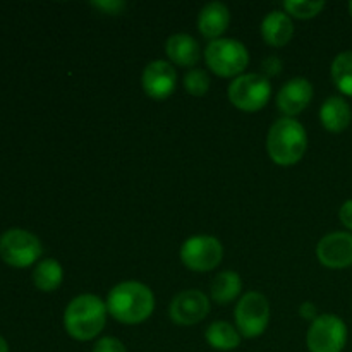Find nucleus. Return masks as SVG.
<instances>
[{
	"instance_id": "1",
	"label": "nucleus",
	"mask_w": 352,
	"mask_h": 352,
	"mask_svg": "<svg viewBox=\"0 0 352 352\" xmlns=\"http://www.w3.org/2000/svg\"><path fill=\"white\" fill-rule=\"evenodd\" d=\"M107 309L124 325H140L155 311V294L143 282L126 280L113 285L107 296Z\"/></svg>"
},
{
	"instance_id": "2",
	"label": "nucleus",
	"mask_w": 352,
	"mask_h": 352,
	"mask_svg": "<svg viewBox=\"0 0 352 352\" xmlns=\"http://www.w3.org/2000/svg\"><path fill=\"white\" fill-rule=\"evenodd\" d=\"M107 302L95 294L76 296L64 311V329L78 342L95 340L105 329Z\"/></svg>"
},
{
	"instance_id": "3",
	"label": "nucleus",
	"mask_w": 352,
	"mask_h": 352,
	"mask_svg": "<svg viewBox=\"0 0 352 352\" xmlns=\"http://www.w3.org/2000/svg\"><path fill=\"white\" fill-rule=\"evenodd\" d=\"M308 150L305 126L291 117H280L272 124L267 136L268 157L280 167H292L302 160Z\"/></svg>"
},
{
	"instance_id": "4",
	"label": "nucleus",
	"mask_w": 352,
	"mask_h": 352,
	"mask_svg": "<svg viewBox=\"0 0 352 352\" xmlns=\"http://www.w3.org/2000/svg\"><path fill=\"white\" fill-rule=\"evenodd\" d=\"M205 62L220 78H239L250 65V52L236 38H219L206 45Z\"/></svg>"
},
{
	"instance_id": "5",
	"label": "nucleus",
	"mask_w": 352,
	"mask_h": 352,
	"mask_svg": "<svg viewBox=\"0 0 352 352\" xmlns=\"http://www.w3.org/2000/svg\"><path fill=\"white\" fill-rule=\"evenodd\" d=\"M229 102L241 112L254 113L267 107L272 96L270 79L258 72H244L227 88Z\"/></svg>"
},
{
	"instance_id": "6",
	"label": "nucleus",
	"mask_w": 352,
	"mask_h": 352,
	"mask_svg": "<svg viewBox=\"0 0 352 352\" xmlns=\"http://www.w3.org/2000/svg\"><path fill=\"white\" fill-rule=\"evenodd\" d=\"M236 329L244 339H256L270 325V302L261 292H246L234 309Z\"/></svg>"
},
{
	"instance_id": "7",
	"label": "nucleus",
	"mask_w": 352,
	"mask_h": 352,
	"mask_svg": "<svg viewBox=\"0 0 352 352\" xmlns=\"http://www.w3.org/2000/svg\"><path fill=\"white\" fill-rule=\"evenodd\" d=\"M347 337L349 330L346 322L333 313H327L309 323L306 346L309 352H342L346 349Z\"/></svg>"
},
{
	"instance_id": "8",
	"label": "nucleus",
	"mask_w": 352,
	"mask_h": 352,
	"mask_svg": "<svg viewBox=\"0 0 352 352\" xmlns=\"http://www.w3.org/2000/svg\"><path fill=\"white\" fill-rule=\"evenodd\" d=\"M43 248L30 230L10 229L0 236V258L14 268H28L40 260Z\"/></svg>"
},
{
	"instance_id": "9",
	"label": "nucleus",
	"mask_w": 352,
	"mask_h": 352,
	"mask_svg": "<svg viewBox=\"0 0 352 352\" xmlns=\"http://www.w3.org/2000/svg\"><path fill=\"white\" fill-rule=\"evenodd\" d=\"M179 254L184 267L191 272H212L222 263L223 246L217 237L201 234L186 239Z\"/></svg>"
},
{
	"instance_id": "10",
	"label": "nucleus",
	"mask_w": 352,
	"mask_h": 352,
	"mask_svg": "<svg viewBox=\"0 0 352 352\" xmlns=\"http://www.w3.org/2000/svg\"><path fill=\"white\" fill-rule=\"evenodd\" d=\"M210 313V299L198 289H186L168 306L170 320L179 327H191L203 322Z\"/></svg>"
},
{
	"instance_id": "11",
	"label": "nucleus",
	"mask_w": 352,
	"mask_h": 352,
	"mask_svg": "<svg viewBox=\"0 0 352 352\" xmlns=\"http://www.w3.org/2000/svg\"><path fill=\"white\" fill-rule=\"evenodd\" d=\"M316 258L330 270H344L352 267V234L347 230H336L316 244Z\"/></svg>"
},
{
	"instance_id": "12",
	"label": "nucleus",
	"mask_w": 352,
	"mask_h": 352,
	"mask_svg": "<svg viewBox=\"0 0 352 352\" xmlns=\"http://www.w3.org/2000/svg\"><path fill=\"white\" fill-rule=\"evenodd\" d=\"M141 86L153 100H167L177 88V71L167 60H153L141 74Z\"/></svg>"
},
{
	"instance_id": "13",
	"label": "nucleus",
	"mask_w": 352,
	"mask_h": 352,
	"mask_svg": "<svg viewBox=\"0 0 352 352\" xmlns=\"http://www.w3.org/2000/svg\"><path fill=\"white\" fill-rule=\"evenodd\" d=\"M313 95H315V89H313L309 79L292 78L277 93L275 103H277V109L284 113V117L294 119L302 110L308 109V105L313 100Z\"/></svg>"
},
{
	"instance_id": "14",
	"label": "nucleus",
	"mask_w": 352,
	"mask_h": 352,
	"mask_svg": "<svg viewBox=\"0 0 352 352\" xmlns=\"http://www.w3.org/2000/svg\"><path fill=\"white\" fill-rule=\"evenodd\" d=\"M260 31L267 45L282 48L294 36V23L285 10H272L261 21Z\"/></svg>"
},
{
	"instance_id": "15",
	"label": "nucleus",
	"mask_w": 352,
	"mask_h": 352,
	"mask_svg": "<svg viewBox=\"0 0 352 352\" xmlns=\"http://www.w3.org/2000/svg\"><path fill=\"white\" fill-rule=\"evenodd\" d=\"M320 122L329 133H344L352 122V109L342 95L329 96L320 107Z\"/></svg>"
},
{
	"instance_id": "16",
	"label": "nucleus",
	"mask_w": 352,
	"mask_h": 352,
	"mask_svg": "<svg viewBox=\"0 0 352 352\" xmlns=\"http://www.w3.org/2000/svg\"><path fill=\"white\" fill-rule=\"evenodd\" d=\"M230 24V10L222 2H210L199 10L198 30L208 40H219Z\"/></svg>"
},
{
	"instance_id": "17",
	"label": "nucleus",
	"mask_w": 352,
	"mask_h": 352,
	"mask_svg": "<svg viewBox=\"0 0 352 352\" xmlns=\"http://www.w3.org/2000/svg\"><path fill=\"white\" fill-rule=\"evenodd\" d=\"M165 54H167L170 64L191 67L201 57V48L191 34L175 33L165 41Z\"/></svg>"
},
{
	"instance_id": "18",
	"label": "nucleus",
	"mask_w": 352,
	"mask_h": 352,
	"mask_svg": "<svg viewBox=\"0 0 352 352\" xmlns=\"http://www.w3.org/2000/svg\"><path fill=\"white\" fill-rule=\"evenodd\" d=\"M205 340L212 349L220 352H229L241 346L243 336L234 325L227 322H213L206 327Z\"/></svg>"
},
{
	"instance_id": "19",
	"label": "nucleus",
	"mask_w": 352,
	"mask_h": 352,
	"mask_svg": "<svg viewBox=\"0 0 352 352\" xmlns=\"http://www.w3.org/2000/svg\"><path fill=\"white\" fill-rule=\"evenodd\" d=\"M241 291H243V278L237 272L232 270L220 272L210 285V296H212L213 302L222 306L239 298Z\"/></svg>"
},
{
	"instance_id": "20",
	"label": "nucleus",
	"mask_w": 352,
	"mask_h": 352,
	"mask_svg": "<svg viewBox=\"0 0 352 352\" xmlns=\"http://www.w3.org/2000/svg\"><path fill=\"white\" fill-rule=\"evenodd\" d=\"M64 280V268L54 258L40 261L34 267L33 272V284L38 291L41 292H54L60 287Z\"/></svg>"
},
{
	"instance_id": "21",
	"label": "nucleus",
	"mask_w": 352,
	"mask_h": 352,
	"mask_svg": "<svg viewBox=\"0 0 352 352\" xmlns=\"http://www.w3.org/2000/svg\"><path fill=\"white\" fill-rule=\"evenodd\" d=\"M330 76L340 95L352 98V50L336 55L330 65Z\"/></svg>"
},
{
	"instance_id": "22",
	"label": "nucleus",
	"mask_w": 352,
	"mask_h": 352,
	"mask_svg": "<svg viewBox=\"0 0 352 352\" xmlns=\"http://www.w3.org/2000/svg\"><path fill=\"white\" fill-rule=\"evenodd\" d=\"M327 3L323 0H285V14L296 19H313L318 16Z\"/></svg>"
},
{
	"instance_id": "23",
	"label": "nucleus",
	"mask_w": 352,
	"mask_h": 352,
	"mask_svg": "<svg viewBox=\"0 0 352 352\" xmlns=\"http://www.w3.org/2000/svg\"><path fill=\"white\" fill-rule=\"evenodd\" d=\"M184 88L191 96H205L210 89V78L201 69H191L184 76Z\"/></svg>"
},
{
	"instance_id": "24",
	"label": "nucleus",
	"mask_w": 352,
	"mask_h": 352,
	"mask_svg": "<svg viewBox=\"0 0 352 352\" xmlns=\"http://www.w3.org/2000/svg\"><path fill=\"white\" fill-rule=\"evenodd\" d=\"M91 7L103 14H109V16H119V14L126 12L127 3L122 0H96V2H91Z\"/></svg>"
},
{
	"instance_id": "25",
	"label": "nucleus",
	"mask_w": 352,
	"mask_h": 352,
	"mask_svg": "<svg viewBox=\"0 0 352 352\" xmlns=\"http://www.w3.org/2000/svg\"><path fill=\"white\" fill-rule=\"evenodd\" d=\"M91 352H127V349L117 337H102L96 340Z\"/></svg>"
},
{
	"instance_id": "26",
	"label": "nucleus",
	"mask_w": 352,
	"mask_h": 352,
	"mask_svg": "<svg viewBox=\"0 0 352 352\" xmlns=\"http://www.w3.org/2000/svg\"><path fill=\"white\" fill-rule=\"evenodd\" d=\"M282 69H284V64H282V60L277 55H270V57H267L261 62V74L268 79L280 74Z\"/></svg>"
},
{
	"instance_id": "27",
	"label": "nucleus",
	"mask_w": 352,
	"mask_h": 352,
	"mask_svg": "<svg viewBox=\"0 0 352 352\" xmlns=\"http://www.w3.org/2000/svg\"><path fill=\"white\" fill-rule=\"evenodd\" d=\"M339 219L340 223L347 229V232L352 234V198L342 203L339 210Z\"/></svg>"
},
{
	"instance_id": "28",
	"label": "nucleus",
	"mask_w": 352,
	"mask_h": 352,
	"mask_svg": "<svg viewBox=\"0 0 352 352\" xmlns=\"http://www.w3.org/2000/svg\"><path fill=\"white\" fill-rule=\"evenodd\" d=\"M299 315H301L305 320H308V322H315V320L320 316L316 306L309 301L302 302L301 308H299Z\"/></svg>"
},
{
	"instance_id": "29",
	"label": "nucleus",
	"mask_w": 352,
	"mask_h": 352,
	"mask_svg": "<svg viewBox=\"0 0 352 352\" xmlns=\"http://www.w3.org/2000/svg\"><path fill=\"white\" fill-rule=\"evenodd\" d=\"M0 352H9V344L2 336H0Z\"/></svg>"
},
{
	"instance_id": "30",
	"label": "nucleus",
	"mask_w": 352,
	"mask_h": 352,
	"mask_svg": "<svg viewBox=\"0 0 352 352\" xmlns=\"http://www.w3.org/2000/svg\"><path fill=\"white\" fill-rule=\"evenodd\" d=\"M349 16H351V19H352V0L349 2Z\"/></svg>"
}]
</instances>
